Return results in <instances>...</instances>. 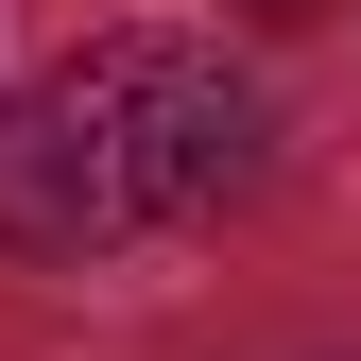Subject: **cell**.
Here are the masks:
<instances>
[{
    "instance_id": "obj_1",
    "label": "cell",
    "mask_w": 361,
    "mask_h": 361,
    "mask_svg": "<svg viewBox=\"0 0 361 361\" xmlns=\"http://www.w3.org/2000/svg\"><path fill=\"white\" fill-rule=\"evenodd\" d=\"M241 172H258V86L207 35H86L0 104V241L104 258V241L224 207Z\"/></svg>"
}]
</instances>
